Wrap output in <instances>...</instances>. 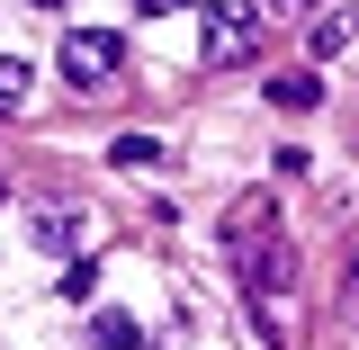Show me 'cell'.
Wrapping results in <instances>:
<instances>
[{
  "label": "cell",
  "instance_id": "cell-1",
  "mask_svg": "<svg viewBox=\"0 0 359 350\" xmlns=\"http://www.w3.org/2000/svg\"><path fill=\"white\" fill-rule=\"evenodd\" d=\"M198 54H207L216 72L252 63V54H261V9H252V0H216V9H207V27H198Z\"/></svg>",
  "mask_w": 359,
  "mask_h": 350
},
{
  "label": "cell",
  "instance_id": "cell-2",
  "mask_svg": "<svg viewBox=\"0 0 359 350\" xmlns=\"http://www.w3.org/2000/svg\"><path fill=\"white\" fill-rule=\"evenodd\" d=\"M117 63H126V36H117V27H72V36H63V72L81 90L117 81Z\"/></svg>",
  "mask_w": 359,
  "mask_h": 350
},
{
  "label": "cell",
  "instance_id": "cell-3",
  "mask_svg": "<svg viewBox=\"0 0 359 350\" xmlns=\"http://www.w3.org/2000/svg\"><path fill=\"white\" fill-rule=\"evenodd\" d=\"M233 252H243V288H252V297H278V288H297V252H287V243H278V234H261V243H233Z\"/></svg>",
  "mask_w": 359,
  "mask_h": 350
},
{
  "label": "cell",
  "instance_id": "cell-4",
  "mask_svg": "<svg viewBox=\"0 0 359 350\" xmlns=\"http://www.w3.org/2000/svg\"><path fill=\"white\" fill-rule=\"evenodd\" d=\"M351 36H359V9H323V18L306 27V54H314V63H332Z\"/></svg>",
  "mask_w": 359,
  "mask_h": 350
},
{
  "label": "cell",
  "instance_id": "cell-5",
  "mask_svg": "<svg viewBox=\"0 0 359 350\" xmlns=\"http://www.w3.org/2000/svg\"><path fill=\"white\" fill-rule=\"evenodd\" d=\"M90 350H144V323L117 314V306H99V314H90Z\"/></svg>",
  "mask_w": 359,
  "mask_h": 350
},
{
  "label": "cell",
  "instance_id": "cell-6",
  "mask_svg": "<svg viewBox=\"0 0 359 350\" xmlns=\"http://www.w3.org/2000/svg\"><path fill=\"white\" fill-rule=\"evenodd\" d=\"M269 108H323V72H278L269 81Z\"/></svg>",
  "mask_w": 359,
  "mask_h": 350
},
{
  "label": "cell",
  "instance_id": "cell-7",
  "mask_svg": "<svg viewBox=\"0 0 359 350\" xmlns=\"http://www.w3.org/2000/svg\"><path fill=\"white\" fill-rule=\"evenodd\" d=\"M27 224H36V243H45V252H72V243H81V216H72V207H36Z\"/></svg>",
  "mask_w": 359,
  "mask_h": 350
},
{
  "label": "cell",
  "instance_id": "cell-8",
  "mask_svg": "<svg viewBox=\"0 0 359 350\" xmlns=\"http://www.w3.org/2000/svg\"><path fill=\"white\" fill-rule=\"evenodd\" d=\"M269 234V198H243L233 216H224V243H261Z\"/></svg>",
  "mask_w": 359,
  "mask_h": 350
},
{
  "label": "cell",
  "instance_id": "cell-9",
  "mask_svg": "<svg viewBox=\"0 0 359 350\" xmlns=\"http://www.w3.org/2000/svg\"><path fill=\"white\" fill-rule=\"evenodd\" d=\"M27 81H36V72H27V54H0V117H9V108H27Z\"/></svg>",
  "mask_w": 359,
  "mask_h": 350
},
{
  "label": "cell",
  "instance_id": "cell-10",
  "mask_svg": "<svg viewBox=\"0 0 359 350\" xmlns=\"http://www.w3.org/2000/svg\"><path fill=\"white\" fill-rule=\"evenodd\" d=\"M153 162H162L153 135H117V171H153Z\"/></svg>",
  "mask_w": 359,
  "mask_h": 350
},
{
  "label": "cell",
  "instance_id": "cell-11",
  "mask_svg": "<svg viewBox=\"0 0 359 350\" xmlns=\"http://www.w3.org/2000/svg\"><path fill=\"white\" fill-rule=\"evenodd\" d=\"M135 9H144V18H171V9H189V0H135Z\"/></svg>",
  "mask_w": 359,
  "mask_h": 350
},
{
  "label": "cell",
  "instance_id": "cell-12",
  "mask_svg": "<svg viewBox=\"0 0 359 350\" xmlns=\"http://www.w3.org/2000/svg\"><path fill=\"white\" fill-rule=\"evenodd\" d=\"M27 9H63V0H27Z\"/></svg>",
  "mask_w": 359,
  "mask_h": 350
},
{
  "label": "cell",
  "instance_id": "cell-13",
  "mask_svg": "<svg viewBox=\"0 0 359 350\" xmlns=\"http://www.w3.org/2000/svg\"><path fill=\"white\" fill-rule=\"evenodd\" d=\"M278 9H306V0H278Z\"/></svg>",
  "mask_w": 359,
  "mask_h": 350
},
{
  "label": "cell",
  "instance_id": "cell-14",
  "mask_svg": "<svg viewBox=\"0 0 359 350\" xmlns=\"http://www.w3.org/2000/svg\"><path fill=\"white\" fill-rule=\"evenodd\" d=\"M351 288H359V261H351Z\"/></svg>",
  "mask_w": 359,
  "mask_h": 350
}]
</instances>
